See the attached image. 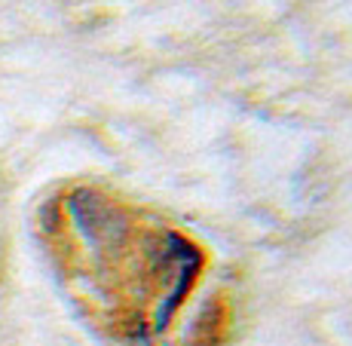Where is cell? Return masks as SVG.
<instances>
[{"label": "cell", "instance_id": "cell-2", "mask_svg": "<svg viewBox=\"0 0 352 346\" xmlns=\"http://www.w3.org/2000/svg\"><path fill=\"white\" fill-rule=\"evenodd\" d=\"M202 267H206V255H202L199 246L187 242L184 252H181V261H178V270H175V279H172V288L168 294H162V303L157 310V318H153V331H166L172 325V318L178 316V310L184 307L187 294L193 291L196 279H199Z\"/></svg>", "mask_w": 352, "mask_h": 346}, {"label": "cell", "instance_id": "cell-1", "mask_svg": "<svg viewBox=\"0 0 352 346\" xmlns=\"http://www.w3.org/2000/svg\"><path fill=\"white\" fill-rule=\"evenodd\" d=\"M65 206H67L74 227H77V233L83 236L89 248H98L101 252V248L126 246L129 230H132L126 212L117 202L107 199V196H101L98 190H89V187L74 190L65 199Z\"/></svg>", "mask_w": 352, "mask_h": 346}, {"label": "cell", "instance_id": "cell-3", "mask_svg": "<svg viewBox=\"0 0 352 346\" xmlns=\"http://www.w3.org/2000/svg\"><path fill=\"white\" fill-rule=\"evenodd\" d=\"M227 331V307L221 301L206 303L193 325V346H218Z\"/></svg>", "mask_w": 352, "mask_h": 346}]
</instances>
